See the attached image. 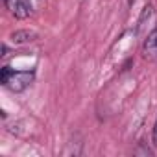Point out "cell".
<instances>
[{"label":"cell","instance_id":"cell-1","mask_svg":"<svg viewBox=\"0 0 157 157\" xmlns=\"http://www.w3.org/2000/svg\"><path fill=\"white\" fill-rule=\"evenodd\" d=\"M33 80H35V72H33V70H19V72L11 70L8 82H6L4 85H6L10 91H13V93H21V91L28 89V87L33 83Z\"/></svg>","mask_w":157,"mask_h":157},{"label":"cell","instance_id":"cell-2","mask_svg":"<svg viewBox=\"0 0 157 157\" xmlns=\"http://www.w3.org/2000/svg\"><path fill=\"white\" fill-rule=\"evenodd\" d=\"M6 8L17 17V19H26L32 13V6L26 2V0H4Z\"/></svg>","mask_w":157,"mask_h":157},{"label":"cell","instance_id":"cell-3","mask_svg":"<svg viewBox=\"0 0 157 157\" xmlns=\"http://www.w3.org/2000/svg\"><path fill=\"white\" fill-rule=\"evenodd\" d=\"M142 54H144L146 59H155L157 57V28H153L148 33V37L142 44Z\"/></svg>","mask_w":157,"mask_h":157},{"label":"cell","instance_id":"cell-4","mask_svg":"<svg viewBox=\"0 0 157 157\" xmlns=\"http://www.w3.org/2000/svg\"><path fill=\"white\" fill-rule=\"evenodd\" d=\"M37 39V33L35 32H30V30H19V32H13L11 33V41L21 44V43H30V41H35Z\"/></svg>","mask_w":157,"mask_h":157},{"label":"cell","instance_id":"cell-5","mask_svg":"<svg viewBox=\"0 0 157 157\" xmlns=\"http://www.w3.org/2000/svg\"><path fill=\"white\" fill-rule=\"evenodd\" d=\"M10 74H11V68H10V67H2V74H0V82H2V83H6V82H8V78H10Z\"/></svg>","mask_w":157,"mask_h":157},{"label":"cell","instance_id":"cell-6","mask_svg":"<svg viewBox=\"0 0 157 157\" xmlns=\"http://www.w3.org/2000/svg\"><path fill=\"white\" fill-rule=\"evenodd\" d=\"M151 140H153V144L157 146V122H155V126H153V133H151Z\"/></svg>","mask_w":157,"mask_h":157}]
</instances>
